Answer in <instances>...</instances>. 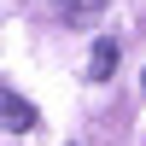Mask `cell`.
I'll return each mask as SVG.
<instances>
[{
	"label": "cell",
	"mask_w": 146,
	"mask_h": 146,
	"mask_svg": "<svg viewBox=\"0 0 146 146\" xmlns=\"http://www.w3.org/2000/svg\"><path fill=\"white\" fill-rule=\"evenodd\" d=\"M0 105H6V135H29L35 129V111H29V100H18V94H0Z\"/></svg>",
	"instance_id": "1"
},
{
	"label": "cell",
	"mask_w": 146,
	"mask_h": 146,
	"mask_svg": "<svg viewBox=\"0 0 146 146\" xmlns=\"http://www.w3.org/2000/svg\"><path fill=\"white\" fill-rule=\"evenodd\" d=\"M111 70H117V41H94V53H88V76L105 82Z\"/></svg>",
	"instance_id": "2"
},
{
	"label": "cell",
	"mask_w": 146,
	"mask_h": 146,
	"mask_svg": "<svg viewBox=\"0 0 146 146\" xmlns=\"http://www.w3.org/2000/svg\"><path fill=\"white\" fill-rule=\"evenodd\" d=\"M53 6H58V18H64V23H88V18H100V12H105V0H53Z\"/></svg>",
	"instance_id": "3"
},
{
	"label": "cell",
	"mask_w": 146,
	"mask_h": 146,
	"mask_svg": "<svg viewBox=\"0 0 146 146\" xmlns=\"http://www.w3.org/2000/svg\"><path fill=\"white\" fill-rule=\"evenodd\" d=\"M140 88H146V76H140Z\"/></svg>",
	"instance_id": "4"
}]
</instances>
